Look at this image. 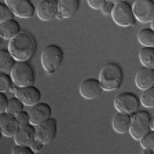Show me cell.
Returning a JSON list of instances; mask_svg holds the SVG:
<instances>
[{
  "label": "cell",
  "mask_w": 154,
  "mask_h": 154,
  "mask_svg": "<svg viewBox=\"0 0 154 154\" xmlns=\"http://www.w3.org/2000/svg\"><path fill=\"white\" fill-rule=\"evenodd\" d=\"M8 51L17 62H28L36 52V45L33 38L25 32H21L18 36L10 40Z\"/></svg>",
  "instance_id": "6da1fadb"
},
{
  "label": "cell",
  "mask_w": 154,
  "mask_h": 154,
  "mask_svg": "<svg viewBox=\"0 0 154 154\" xmlns=\"http://www.w3.org/2000/svg\"><path fill=\"white\" fill-rule=\"evenodd\" d=\"M124 79L121 67L117 63H106L99 72V83L102 84L103 91H114L120 88Z\"/></svg>",
  "instance_id": "7a4b0ae2"
},
{
  "label": "cell",
  "mask_w": 154,
  "mask_h": 154,
  "mask_svg": "<svg viewBox=\"0 0 154 154\" xmlns=\"http://www.w3.org/2000/svg\"><path fill=\"white\" fill-rule=\"evenodd\" d=\"M63 61V51L57 44H50L42 52V66L47 73L52 74L61 67Z\"/></svg>",
  "instance_id": "3957f363"
},
{
  "label": "cell",
  "mask_w": 154,
  "mask_h": 154,
  "mask_svg": "<svg viewBox=\"0 0 154 154\" xmlns=\"http://www.w3.org/2000/svg\"><path fill=\"white\" fill-rule=\"evenodd\" d=\"M10 76L13 79L14 85H17L18 88L33 85L36 80L35 70H33V67L28 62H17L14 65Z\"/></svg>",
  "instance_id": "277c9868"
},
{
  "label": "cell",
  "mask_w": 154,
  "mask_h": 154,
  "mask_svg": "<svg viewBox=\"0 0 154 154\" xmlns=\"http://www.w3.org/2000/svg\"><path fill=\"white\" fill-rule=\"evenodd\" d=\"M151 131V119L147 112H136L131 116V128L129 135L135 140L142 139Z\"/></svg>",
  "instance_id": "5b68a950"
},
{
  "label": "cell",
  "mask_w": 154,
  "mask_h": 154,
  "mask_svg": "<svg viewBox=\"0 0 154 154\" xmlns=\"http://www.w3.org/2000/svg\"><path fill=\"white\" fill-rule=\"evenodd\" d=\"M112 18L114 23L122 28H128L135 23V15L132 11V6L128 2H114V8L112 13Z\"/></svg>",
  "instance_id": "8992f818"
},
{
  "label": "cell",
  "mask_w": 154,
  "mask_h": 154,
  "mask_svg": "<svg viewBox=\"0 0 154 154\" xmlns=\"http://www.w3.org/2000/svg\"><path fill=\"white\" fill-rule=\"evenodd\" d=\"M114 107L119 113L132 116L139 109V98L132 92H122L114 98Z\"/></svg>",
  "instance_id": "52a82bcc"
},
{
  "label": "cell",
  "mask_w": 154,
  "mask_h": 154,
  "mask_svg": "<svg viewBox=\"0 0 154 154\" xmlns=\"http://www.w3.org/2000/svg\"><path fill=\"white\" fill-rule=\"evenodd\" d=\"M135 19L142 23H149L154 21V2L151 0H136L132 6Z\"/></svg>",
  "instance_id": "ba28073f"
},
{
  "label": "cell",
  "mask_w": 154,
  "mask_h": 154,
  "mask_svg": "<svg viewBox=\"0 0 154 154\" xmlns=\"http://www.w3.org/2000/svg\"><path fill=\"white\" fill-rule=\"evenodd\" d=\"M58 131V122L55 119H48L42 124L36 125V139L40 140L43 144H47L54 140Z\"/></svg>",
  "instance_id": "9c48e42d"
},
{
  "label": "cell",
  "mask_w": 154,
  "mask_h": 154,
  "mask_svg": "<svg viewBox=\"0 0 154 154\" xmlns=\"http://www.w3.org/2000/svg\"><path fill=\"white\" fill-rule=\"evenodd\" d=\"M59 2L57 0H42L36 7V14L42 21H51L57 18Z\"/></svg>",
  "instance_id": "30bf717a"
},
{
  "label": "cell",
  "mask_w": 154,
  "mask_h": 154,
  "mask_svg": "<svg viewBox=\"0 0 154 154\" xmlns=\"http://www.w3.org/2000/svg\"><path fill=\"white\" fill-rule=\"evenodd\" d=\"M6 4L19 18H30L35 14V6L29 0H6Z\"/></svg>",
  "instance_id": "8fae6325"
},
{
  "label": "cell",
  "mask_w": 154,
  "mask_h": 154,
  "mask_svg": "<svg viewBox=\"0 0 154 154\" xmlns=\"http://www.w3.org/2000/svg\"><path fill=\"white\" fill-rule=\"evenodd\" d=\"M15 98H18L25 106H32L33 107L37 103H40L42 94H40V91L35 85L22 87V88H18V91L15 94Z\"/></svg>",
  "instance_id": "7c38bea8"
},
{
  "label": "cell",
  "mask_w": 154,
  "mask_h": 154,
  "mask_svg": "<svg viewBox=\"0 0 154 154\" xmlns=\"http://www.w3.org/2000/svg\"><path fill=\"white\" fill-rule=\"evenodd\" d=\"M103 87L98 79H85L80 84V95L85 99H95L102 94Z\"/></svg>",
  "instance_id": "4fadbf2b"
},
{
  "label": "cell",
  "mask_w": 154,
  "mask_h": 154,
  "mask_svg": "<svg viewBox=\"0 0 154 154\" xmlns=\"http://www.w3.org/2000/svg\"><path fill=\"white\" fill-rule=\"evenodd\" d=\"M21 128L17 121V117L10 113H3L0 116V131L4 136L7 138H11V136H15L18 129Z\"/></svg>",
  "instance_id": "5bb4252c"
},
{
  "label": "cell",
  "mask_w": 154,
  "mask_h": 154,
  "mask_svg": "<svg viewBox=\"0 0 154 154\" xmlns=\"http://www.w3.org/2000/svg\"><path fill=\"white\" fill-rule=\"evenodd\" d=\"M51 107L47 103H37L36 106H33L30 112H29V116H30V124L32 125H38L42 124L43 121L51 119Z\"/></svg>",
  "instance_id": "9a60e30c"
},
{
  "label": "cell",
  "mask_w": 154,
  "mask_h": 154,
  "mask_svg": "<svg viewBox=\"0 0 154 154\" xmlns=\"http://www.w3.org/2000/svg\"><path fill=\"white\" fill-rule=\"evenodd\" d=\"M135 85L143 91L154 87V69L140 67L135 74Z\"/></svg>",
  "instance_id": "2e32d148"
},
{
  "label": "cell",
  "mask_w": 154,
  "mask_h": 154,
  "mask_svg": "<svg viewBox=\"0 0 154 154\" xmlns=\"http://www.w3.org/2000/svg\"><path fill=\"white\" fill-rule=\"evenodd\" d=\"M14 140H15V144H19V146H30L36 140L35 125L29 124L25 127H21L17 132V135L14 136Z\"/></svg>",
  "instance_id": "e0dca14e"
},
{
  "label": "cell",
  "mask_w": 154,
  "mask_h": 154,
  "mask_svg": "<svg viewBox=\"0 0 154 154\" xmlns=\"http://www.w3.org/2000/svg\"><path fill=\"white\" fill-rule=\"evenodd\" d=\"M80 7L79 0H59V8H58L57 19L70 18L76 14V11Z\"/></svg>",
  "instance_id": "ac0fdd59"
},
{
  "label": "cell",
  "mask_w": 154,
  "mask_h": 154,
  "mask_svg": "<svg viewBox=\"0 0 154 154\" xmlns=\"http://www.w3.org/2000/svg\"><path fill=\"white\" fill-rule=\"evenodd\" d=\"M131 128V114L116 113L113 117V129L119 134H129Z\"/></svg>",
  "instance_id": "d6986e66"
},
{
  "label": "cell",
  "mask_w": 154,
  "mask_h": 154,
  "mask_svg": "<svg viewBox=\"0 0 154 154\" xmlns=\"http://www.w3.org/2000/svg\"><path fill=\"white\" fill-rule=\"evenodd\" d=\"M19 33H21V26H19V23L15 19L0 23V36L4 40H13Z\"/></svg>",
  "instance_id": "ffe728a7"
},
{
  "label": "cell",
  "mask_w": 154,
  "mask_h": 154,
  "mask_svg": "<svg viewBox=\"0 0 154 154\" xmlns=\"http://www.w3.org/2000/svg\"><path fill=\"white\" fill-rule=\"evenodd\" d=\"M15 63L17 61L14 59V57L11 55V52L8 50H2L0 51V70H2V73L10 74Z\"/></svg>",
  "instance_id": "44dd1931"
},
{
  "label": "cell",
  "mask_w": 154,
  "mask_h": 154,
  "mask_svg": "<svg viewBox=\"0 0 154 154\" xmlns=\"http://www.w3.org/2000/svg\"><path fill=\"white\" fill-rule=\"evenodd\" d=\"M139 61L143 67L154 69V47H143L139 51Z\"/></svg>",
  "instance_id": "7402d4cb"
},
{
  "label": "cell",
  "mask_w": 154,
  "mask_h": 154,
  "mask_svg": "<svg viewBox=\"0 0 154 154\" xmlns=\"http://www.w3.org/2000/svg\"><path fill=\"white\" fill-rule=\"evenodd\" d=\"M138 42L144 47H154V32L151 28H143L139 30Z\"/></svg>",
  "instance_id": "603a6c76"
},
{
  "label": "cell",
  "mask_w": 154,
  "mask_h": 154,
  "mask_svg": "<svg viewBox=\"0 0 154 154\" xmlns=\"http://www.w3.org/2000/svg\"><path fill=\"white\" fill-rule=\"evenodd\" d=\"M22 112H23V103L21 102L18 98L13 96V98L10 99V102H8V109H7V113H10V114H13V116H18L19 113H22Z\"/></svg>",
  "instance_id": "cb8c5ba5"
},
{
  "label": "cell",
  "mask_w": 154,
  "mask_h": 154,
  "mask_svg": "<svg viewBox=\"0 0 154 154\" xmlns=\"http://www.w3.org/2000/svg\"><path fill=\"white\" fill-rule=\"evenodd\" d=\"M140 103L144 107H154V87L143 91L140 96Z\"/></svg>",
  "instance_id": "d4e9b609"
},
{
  "label": "cell",
  "mask_w": 154,
  "mask_h": 154,
  "mask_svg": "<svg viewBox=\"0 0 154 154\" xmlns=\"http://www.w3.org/2000/svg\"><path fill=\"white\" fill-rule=\"evenodd\" d=\"M13 17H14L13 10L7 6L6 2L0 3V22L3 23V22H7V21H11Z\"/></svg>",
  "instance_id": "484cf974"
},
{
  "label": "cell",
  "mask_w": 154,
  "mask_h": 154,
  "mask_svg": "<svg viewBox=\"0 0 154 154\" xmlns=\"http://www.w3.org/2000/svg\"><path fill=\"white\" fill-rule=\"evenodd\" d=\"M13 79L7 73H0V92H7L13 87Z\"/></svg>",
  "instance_id": "4316f807"
},
{
  "label": "cell",
  "mask_w": 154,
  "mask_h": 154,
  "mask_svg": "<svg viewBox=\"0 0 154 154\" xmlns=\"http://www.w3.org/2000/svg\"><path fill=\"white\" fill-rule=\"evenodd\" d=\"M140 144L143 149H149V150L154 151V131L149 132V134L140 140Z\"/></svg>",
  "instance_id": "83f0119b"
},
{
  "label": "cell",
  "mask_w": 154,
  "mask_h": 154,
  "mask_svg": "<svg viewBox=\"0 0 154 154\" xmlns=\"http://www.w3.org/2000/svg\"><path fill=\"white\" fill-rule=\"evenodd\" d=\"M13 154H36L30 146H19L15 144L13 147Z\"/></svg>",
  "instance_id": "f1b7e54d"
},
{
  "label": "cell",
  "mask_w": 154,
  "mask_h": 154,
  "mask_svg": "<svg viewBox=\"0 0 154 154\" xmlns=\"http://www.w3.org/2000/svg\"><path fill=\"white\" fill-rule=\"evenodd\" d=\"M15 117H17V121H18L19 127H25V125L30 124V116H29V113L22 112V113H19L18 116H15Z\"/></svg>",
  "instance_id": "f546056e"
},
{
  "label": "cell",
  "mask_w": 154,
  "mask_h": 154,
  "mask_svg": "<svg viewBox=\"0 0 154 154\" xmlns=\"http://www.w3.org/2000/svg\"><path fill=\"white\" fill-rule=\"evenodd\" d=\"M8 102H10V99L6 96V94L0 92V112H2V114H3V113H7V109H8Z\"/></svg>",
  "instance_id": "4dcf8cb0"
},
{
  "label": "cell",
  "mask_w": 154,
  "mask_h": 154,
  "mask_svg": "<svg viewBox=\"0 0 154 154\" xmlns=\"http://www.w3.org/2000/svg\"><path fill=\"white\" fill-rule=\"evenodd\" d=\"M106 0H88V6L94 10H103Z\"/></svg>",
  "instance_id": "1f68e13d"
},
{
  "label": "cell",
  "mask_w": 154,
  "mask_h": 154,
  "mask_svg": "<svg viewBox=\"0 0 154 154\" xmlns=\"http://www.w3.org/2000/svg\"><path fill=\"white\" fill-rule=\"evenodd\" d=\"M113 8H114V2H110V0H106V4L103 7V14L105 15H112L113 13Z\"/></svg>",
  "instance_id": "d6a6232c"
},
{
  "label": "cell",
  "mask_w": 154,
  "mask_h": 154,
  "mask_svg": "<svg viewBox=\"0 0 154 154\" xmlns=\"http://www.w3.org/2000/svg\"><path fill=\"white\" fill-rule=\"evenodd\" d=\"M43 146H44V144H43L40 140H37V139H36V140L33 142L32 144H30V147H32V150L35 151V153H37V151H40V150H42V149H43Z\"/></svg>",
  "instance_id": "836d02e7"
},
{
  "label": "cell",
  "mask_w": 154,
  "mask_h": 154,
  "mask_svg": "<svg viewBox=\"0 0 154 154\" xmlns=\"http://www.w3.org/2000/svg\"><path fill=\"white\" fill-rule=\"evenodd\" d=\"M17 91H18V87H17V85H13V87H11V88H10V91H8V92H10V94H13V95L15 96Z\"/></svg>",
  "instance_id": "e575fe53"
},
{
  "label": "cell",
  "mask_w": 154,
  "mask_h": 154,
  "mask_svg": "<svg viewBox=\"0 0 154 154\" xmlns=\"http://www.w3.org/2000/svg\"><path fill=\"white\" fill-rule=\"evenodd\" d=\"M143 154H154V151L149 150V149H143Z\"/></svg>",
  "instance_id": "d590c367"
},
{
  "label": "cell",
  "mask_w": 154,
  "mask_h": 154,
  "mask_svg": "<svg viewBox=\"0 0 154 154\" xmlns=\"http://www.w3.org/2000/svg\"><path fill=\"white\" fill-rule=\"evenodd\" d=\"M151 131H154V117L151 119Z\"/></svg>",
  "instance_id": "8d00e7d4"
},
{
  "label": "cell",
  "mask_w": 154,
  "mask_h": 154,
  "mask_svg": "<svg viewBox=\"0 0 154 154\" xmlns=\"http://www.w3.org/2000/svg\"><path fill=\"white\" fill-rule=\"evenodd\" d=\"M150 25H151V30H153V32H154V21L150 23Z\"/></svg>",
  "instance_id": "74e56055"
}]
</instances>
